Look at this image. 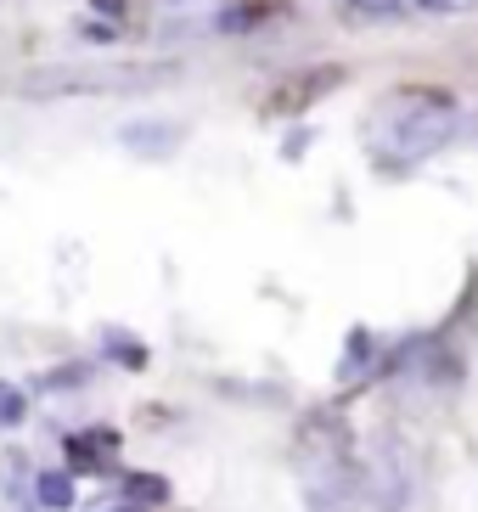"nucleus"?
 Wrapping results in <instances>:
<instances>
[{
	"label": "nucleus",
	"instance_id": "obj_6",
	"mask_svg": "<svg viewBox=\"0 0 478 512\" xmlns=\"http://www.w3.org/2000/svg\"><path fill=\"white\" fill-rule=\"evenodd\" d=\"M124 496H130L135 507H169L175 490H169V479H158V473H130V479H124Z\"/></svg>",
	"mask_w": 478,
	"mask_h": 512
},
{
	"label": "nucleus",
	"instance_id": "obj_9",
	"mask_svg": "<svg viewBox=\"0 0 478 512\" xmlns=\"http://www.w3.org/2000/svg\"><path fill=\"white\" fill-rule=\"evenodd\" d=\"M400 12H422V17H456V12H473V0H400Z\"/></svg>",
	"mask_w": 478,
	"mask_h": 512
},
{
	"label": "nucleus",
	"instance_id": "obj_10",
	"mask_svg": "<svg viewBox=\"0 0 478 512\" xmlns=\"http://www.w3.org/2000/svg\"><path fill=\"white\" fill-rule=\"evenodd\" d=\"M349 12H360V17H405L400 12V0H344Z\"/></svg>",
	"mask_w": 478,
	"mask_h": 512
},
{
	"label": "nucleus",
	"instance_id": "obj_2",
	"mask_svg": "<svg viewBox=\"0 0 478 512\" xmlns=\"http://www.w3.org/2000/svg\"><path fill=\"white\" fill-rule=\"evenodd\" d=\"M119 141L130 152H141V158H169L186 141V130L175 119H130V124H119Z\"/></svg>",
	"mask_w": 478,
	"mask_h": 512
},
{
	"label": "nucleus",
	"instance_id": "obj_7",
	"mask_svg": "<svg viewBox=\"0 0 478 512\" xmlns=\"http://www.w3.org/2000/svg\"><path fill=\"white\" fill-rule=\"evenodd\" d=\"M372 355H377V338L366 327H355L344 344V361H338V377H360V361H372Z\"/></svg>",
	"mask_w": 478,
	"mask_h": 512
},
{
	"label": "nucleus",
	"instance_id": "obj_11",
	"mask_svg": "<svg viewBox=\"0 0 478 512\" xmlns=\"http://www.w3.org/2000/svg\"><path fill=\"white\" fill-rule=\"evenodd\" d=\"M113 512H135V507H113Z\"/></svg>",
	"mask_w": 478,
	"mask_h": 512
},
{
	"label": "nucleus",
	"instance_id": "obj_5",
	"mask_svg": "<svg viewBox=\"0 0 478 512\" xmlns=\"http://www.w3.org/2000/svg\"><path fill=\"white\" fill-rule=\"evenodd\" d=\"M96 349H102L113 366H124V372H141V366H147V344H135L130 332H119V327H107L102 338H96Z\"/></svg>",
	"mask_w": 478,
	"mask_h": 512
},
{
	"label": "nucleus",
	"instance_id": "obj_1",
	"mask_svg": "<svg viewBox=\"0 0 478 512\" xmlns=\"http://www.w3.org/2000/svg\"><path fill=\"white\" fill-rule=\"evenodd\" d=\"M462 130V107L439 91H405L372 113V147L394 164H422Z\"/></svg>",
	"mask_w": 478,
	"mask_h": 512
},
{
	"label": "nucleus",
	"instance_id": "obj_8",
	"mask_svg": "<svg viewBox=\"0 0 478 512\" xmlns=\"http://www.w3.org/2000/svg\"><path fill=\"white\" fill-rule=\"evenodd\" d=\"M29 422V394L0 377V428H23Z\"/></svg>",
	"mask_w": 478,
	"mask_h": 512
},
{
	"label": "nucleus",
	"instance_id": "obj_3",
	"mask_svg": "<svg viewBox=\"0 0 478 512\" xmlns=\"http://www.w3.org/2000/svg\"><path fill=\"white\" fill-rule=\"evenodd\" d=\"M74 501H79V484L68 467H40L34 473V507L40 512H74Z\"/></svg>",
	"mask_w": 478,
	"mask_h": 512
},
{
	"label": "nucleus",
	"instance_id": "obj_4",
	"mask_svg": "<svg viewBox=\"0 0 478 512\" xmlns=\"http://www.w3.org/2000/svg\"><path fill=\"white\" fill-rule=\"evenodd\" d=\"M113 451V434H68V473H96L107 467L102 456Z\"/></svg>",
	"mask_w": 478,
	"mask_h": 512
}]
</instances>
